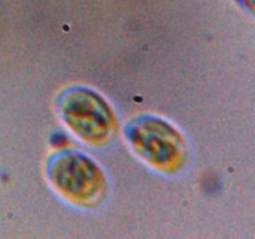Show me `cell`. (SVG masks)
Instances as JSON below:
<instances>
[{
    "instance_id": "6da1fadb",
    "label": "cell",
    "mask_w": 255,
    "mask_h": 239,
    "mask_svg": "<svg viewBox=\"0 0 255 239\" xmlns=\"http://www.w3.org/2000/svg\"><path fill=\"white\" fill-rule=\"evenodd\" d=\"M65 122L85 141H102L112 128V112L106 102L94 91L71 89L60 100Z\"/></svg>"
},
{
    "instance_id": "7a4b0ae2",
    "label": "cell",
    "mask_w": 255,
    "mask_h": 239,
    "mask_svg": "<svg viewBox=\"0 0 255 239\" xmlns=\"http://www.w3.org/2000/svg\"><path fill=\"white\" fill-rule=\"evenodd\" d=\"M49 172L55 187L79 201L92 199L101 186L99 168L87 157L72 152L55 157Z\"/></svg>"
},
{
    "instance_id": "3957f363",
    "label": "cell",
    "mask_w": 255,
    "mask_h": 239,
    "mask_svg": "<svg viewBox=\"0 0 255 239\" xmlns=\"http://www.w3.org/2000/svg\"><path fill=\"white\" fill-rule=\"evenodd\" d=\"M134 148L154 163L168 164L178 158L181 138L166 122L157 119L137 120L128 131Z\"/></svg>"
}]
</instances>
